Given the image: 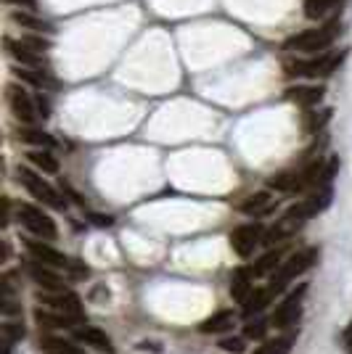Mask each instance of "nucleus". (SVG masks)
<instances>
[{"instance_id":"1a4fd4ad","label":"nucleus","mask_w":352,"mask_h":354,"mask_svg":"<svg viewBox=\"0 0 352 354\" xmlns=\"http://www.w3.org/2000/svg\"><path fill=\"white\" fill-rule=\"evenodd\" d=\"M37 301L45 304L48 310L59 312L69 320H80L82 317V307H80V296L72 291H37Z\"/></svg>"},{"instance_id":"9b49d317","label":"nucleus","mask_w":352,"mask_h":354,"mask_svg":"<svg viewBox=\"0 0 352 354\" xmlns=\"http://www.w3.org/2000/svg\"><path fill=\"white\" fill-rule=\"evenodd\" d=\"M305 294H308V283H299L292 294L286 296L279 307H276L270 323L276 325V328H289V325L297 323L299 315H302V299H305Z\"/></svg>"},{"instance_id":"7ed1b4c3","label":"nucleus","mask_w":352,"mask_h":354,"mask_svg":"<svg viewBox=\"0 0 352 354\" xmlns=\"http://www.w3.org/2000/svg\"><path fill=\"white\" fill-rule=\"evenodd\" d=\"M318 257H321V249L318 246H305V249L294 251L292 257L286 259V262H281V267L273 272V281L267 286V291L276 296L279 291L286 288V283H292L294 278H299L302 272H308L310 267L318 262Z\"/></svg>"},{"instance_id":"6e6552de","label":"nucleus","mask_w":352,"mask_h":354,"mask_svg":"<svg viewBox=\"0 0 352 354\" xmlns=\"http://www.w3.org/2000/svg\"><path fill=\"white\" fill-rule=\"evenodd\" d=\"M6 98H8V106H11V114H14L21 124H37V122H40L37 98H35L24 85L11 82V85L6 88Z\"/></svg>"},{"instance_id":"c85d7f7f","label":"nucleus","mask_w":352,"mask_h":354,"mask_svg":"<svg viewBox=\"0 0 352 354\" xmlns=\"http://www.w3.org/2000/svg\"><path fill=\"white\" fill-rule=\"evenodd\" d=\"M292 344H294V336H281L276 341H265L263 346H257L254 354H289L292 352Z\"/></svg>"},{"instance_id":"aec40b11","label":"nucleus","mask_w":352,"mask_h":354,"mask_svg":"<svg viewBox=\"0 0 352 354\" xmlns=\"http://www.w3.org/2000/svg\"><path fill=\"white\" fill-rule=\"evenodd\" d=\"M252 291H254V270L252 267H238L234 272V283H231V296L236 301H244Z\"/></svg>"},{"instance_id":"423d86ee","label":"nucleus","mask_w":352,"mask_h":354,"mask_svg":"<svg viewBox=\"0 0 352 354\" xmlns=\"http://www.w3.org/2000/svg\"><path fill=\"white\" fill-rule=\"evenodd\" d=\"M16 217L21 222V227H27L35 238L56 241V236H59V227H56L53 217L48 212H43L40 207H35V204H19L16 207Z\"/></svg>"},{"instance_id":"5701e85b","label":"nucleus","mask_w":352,"mask_h":354,"mask_svg":"<svg viewBox=\"0 0 352 354\" xmlns=\"http://www.w3.org/2000/svg\"><path fill=\"white\" fill-rule=\"evenodd\" d=\"M16 138L19 143H27V146H37V148H51L53 146V138L43 130H35V124H24L16 130Z\"/></svg>"},{"instance_id":"cd10ccee","label":"nucleus","mask_w":352,"mask_h":354,"mask_svg":"<svg viewBox=\"0 0 352 354\" xmlns=\"http://www.w3.org/2000/svg\"><path fill=\"white\" fill-rule=\"evenodd\" d=\"M281 257H283L281 249H270L267 254H263V257L254 262V267H252L254 275H270V272H276L281 267Z\"/></svg>"},{"instance_id":"a878e982","label":"nucleus","mask_w":352,"mask_h":354,"mask_svg":"<svg viewBox=\"0 0 352 354\" xmlns=\"http://www.w3.org/2000/svg\"><path fill=\"white\" fill-rule=\"evenodd\" d=\"M270 299H273V294L267 291V288H254L247 299H244V315L247 317H252L254 312H263L267 304H270Z\"/></svg>"},{"instance_id":"ddd939ff","label":"nucleus","mask_w":352,"mask_h":354,"mask_svg":"<svg viewBox=\"0 0 352 354\" xmlns=\"http://www.w3.org/2000/svg\"><path fill=\"white\" fill-rule=\"evenodd\" d=\"M11 21L21 30L32 32V35H53V24L45 21L43 16H37L35 11H24V8H14L11 11Z\"/></svg>"},{"instance_id":"412c9836","label":"nucleus","mask_w":352,"mask_h":354,"mask_svg":"<svg viewBox=\"0 0 352 354\" xmlns=\"http://www.w3.org/2000/svg\"><path fill=\"white\" fill-rule=\"evenodd\" d=\"M342 3L344 0H305V16L313 19V21H323V19H328V16L334 14L337 8H342Z\"/></svg>"},{"instance_id":"72a5a7b5","label":"nucleus","mask_w":352,"mask_h":354,"mask_svg":"<svg viewBox=\"0 0 352 354\" xmlns=\"http://www.w3.org/2000/svg\"><path fill=\"white\" fill-rule=\"evenodd\" d=\"M8 6H16V8H24V11H35L37 8V0H6Z\"/></svg>"},{"instance_id":"393cba45","label":"nucleus","mask_w":352,"mask_h":354,"mask_svg":"<svg viewBox=\"0 0 352 354\" xmlns=\"http://www.w3.org/2000/svg\"><path fill=\"white\" fill-rule=\"evenodd\" d=\"M40 349H43V354H82V349H77L72 341L56 339V336H43Z\"/></svg>"},{"instance_id":"39448f33","label":"nucleus","mask_w":352,"mask_h":354,"mask_svg":"<svg viewBox=\"0 0 352 354\" xmlns=\"http://www.w3.org/2000/svg\"><path fill=\"white\" fill-rule=\"evenodd\" d=\"M27 254L35 262H43V265L59 270V272H72V275H80V278L88 275V267L80 265L77 259H69L67 254H61L59 249H53L45 241H27Z\"/></svg>"},{"instance_id":"4468645a","label":"nucleus","mask_w":352,"mask_h":354,"mask_svg":"<svg viewBox=\"0 0 352 354\" xmlns=\"http://www.w3.org/2000/svg\"><path fill=\"white\" fill-rule=\"evenodd\" d=\"M27 272H30V278L37 283V286H43L45 291H64L59 270H53V267L43 265V262H35V259H30Z\"/></svg>"},{"instance_id":"f03ea898","label":"nucleus","mask_w":352,"mask_h":354,"mask_svg":"<svg viewBox=\"0 0 352 354\" xmlns=\"http://www.w3.org/2000/svg\"><path fill=\"white\" fill-rule=\"evenodd\" d=\"M344 61V50H326L310 59H294L283 64V74L286 77H302V80H318V77H331L342 66Z\"/></svg>"},{"instance_id":"a211bd4d","label":"nucleus","mask_w":352,"mask_h":354,"mask_svg":"<svg viewBox=\"0 0 352 354\" xmlns=\"http://www.w3.org/2000/svg\"><path fill=\"white\" fill-rule=\"evenodd\" d=\"M286 101L297 106H315L323 101V88L321 85H294V88H286Z\"/></svg>"},{"instance_id":"f704fd0d","label":"nucleus","mask_w":352,"mask_h":354,"mask_svg":"<svg viewBox=\"0 0 352 354\" xmlns=\"http://www.w3.org/2000/svg\"><path fill=\"white\" fill-rule=\"evenodd\" d=\"M344 346H347V354H352V325L344 330Z\"/></svg>"},{"instance_id":"f8f14e48","label":"nucleus","mask_w":352,"mask_h":354,"mask_svg":"<svg viewBox=\"0 0 352 354\" xmlns=\"http://www.w3.org/2000/svg\"><path fill=\"white\" fill-rule=\"evenodd\" d=\"M263 238H265L263 225L260 222H247V225H238L234 233H231V246H234V251L238 257L247 259L263 243Z\"/></svg>"},{"instance_id":"6ab92c4d","label":"nucleus","mask_w":352,"mask_h":354,"mask_svg":"<svg viewBox=\"0 0 352 354\" xmlns=\"http://www.w3.org/2000/svg\"><path fill=\"white\" fill-rule=\"evenodd\" d=\"M74 336H77V341H85L88 346H93V349H98V352H106V354L114 352V346H112V341H109V336H106L103 330H98V328H93V325H85V328H77V330H74Z\"/></svg>"},{"instance_id":"0eeeda50","label":"nucleus","mask_w":352,"mask_h":354,"mask_svg":"<svg viewBox=\"0 0 352 354\" xmlns=\"http://www.w3.org/2000/svg\"><path fill=\"white\" fill-rule=\"evenodd\" d=\"M16 175H19V183L27 188V193H30L32 198H37L40 204H45V207H51V209L67 207V201H61L59 191H56L45 177L37 175L35 169H30V167H19Z\"/></svg>"},{"instance_id":"2f4dec72","label":"nucleus","mask_w":352,"mask_h":354,"mask_svg":"<svg viewBox=\"0 0 352 354\" xmlns=\"http://www.w3.org/2000/svg\"><path fill=\"white\" fill-rule=\"evenodd\" d=\"M265 330H267V323H265V320H254V323H249L244 328V336H247V339H263Z\"/></svg>"},{"instance_id":"2eb2a0df","label":"nucleus","mask_w":352,"mask_h":354,"mask_svg":"<svg viewBox=\"0 0 352 354\" xmlns=\"http://www.w3.org/2000/svg\"><path fill=\"white\" fill-rule=\"evenodd\" d=\"M267 185L279 193H302L305 191V183H302V169H286L279 172L267 180Z\"/></svg>"},{"instance_id":"c756f323","label":"nucleus","mask_w":352,"mask_h":354,"mask_svg":"<svg viewBox=\"0 0 352 354\" xmlns=\"http://www.w3.org/2000/svg\"><path fill=\"white\" fill-rule=\"evenodd\" d=\"M24 339V325L21 323H6L3 325V349L11 352L16 341Z\"/></svg>"},{"instance_id":"dca6fc26","label":"nucleus","mask_w":352,"mask_h":354,"mask_svg":"<svg viewBox=\"0 0 352 354\" xmlns=\"http://www.w3.org/2000/svg\"><path fill=\"white\" fill-rule=\"evenodd\" d=\"M273 209H276V198L267 191L252 193L249 198L241 204V212H244L247 217H265V214H270Z\"/></svg>"},{"instance_id":"f257e3e1","label":"nucleus","mask_w":352,"mask_h":354,"mask_svg":"<svg viewBox=\"0 0 352 354\" xmlns=\"http://www.w3.org/2000/svg\"><path fill=\"white\" fill-rule=\"evenodd\" d=\"M339 32H342V24L337 19H331V21H326L315 30H305L299 35L286 37L281 50H286L292 56H318V53H326L331 45L337 43Z\"/></svg>"},{"instance_id":"20e7f679","label":"nucleus","mask_w":352,"mask_h":354,"mask_svg":"<svg viewBox=\"0 0 352 354\" xmlns=\"http://www.w3.org/2000/svg\"><path fill=\"white\" fill-rule=\"evenodd\" d=\"M308 217H313V214H310V209H308L305 201H299V204L289 207L283 214H281L279 220H276V225H273L270 230H265L263 243L265 246H276V243H281V241L292 238L294 233L308 222Z\"/></svg>"},{"instance_id":"b1692460","label":"nucleus","mask_w":352,"mask_h":354,"mask_svg":"<svg viewBox=\"0 0 352 354\" xmlns=\"http://www.w3.org/2000/svg\"><path fill=\"white\" fill-rule=\"evenodd\" d=\"M236 315L231 310H222V312H215L212 317H206L204 323L199 325V330L202 333H220V330H228L231 325H234Z\"/></svg>"},{"instance_id":"473e14b6","label":"nucleus","mask_w":352,"mask_h":354,"mask_svg":"<svg viewBox=\"0 0 352 354\" xmlns=\"http://www.w3.org/2000/svg\"><path fill=\"white\" fill-rule=\"evenodd\" d=\"M220 349L222 352H228V354H241L247 346H244V339H222Z\"/></svg>"},{"instance_id":"4be33fe9","label":"nucleus","mask_w":352,"mask_h":354,"mask_svg":"<svg viewBox=\"0 0 352 354\" xmlns=\"http://www.w3.org/2000/svg\"><path fill=\"white\" fill-rule=\"evenodd\" d=\"M27 159H30L32 167H37L40 172H45V175H56L61 167H59V159L48 151V148H35V151H30L27 153Z\"/></svg>"},{"instance_id":"9d476101","label":"nucleus","mask_w":352,"mask_h":354,"mask_svg":"<svg viewBox=\"0 0 352 354\" xmlns=\"http://www.w3.org/2000/svg\"><path fill=\"white\" fill-rule=\"evenodd\" d=\"M6 53L16 61V66H27V69H43L51 72V64L45 59V53L35 50L32 45H27L21 37H6Z\"/></svg>"},{"instance_id":"bb28decb","label":"nucleus","mask_w":352,"mask_h":354,"mask_svg":"<svg viewBox=\"0 0 352 354\" xmlns=\"http://www.w3.org/2000/svg\"><path fill=\"white\" fill-rule=\"evenodd\" d=\"M35 323L40 325V328H69L74 320L64 317V315H59V312L48 310V307H43V310H35Z\"/></svg>"},{"instance_id":"f3484780","label":"nucleus","mask_w":352,"mask_h":354,"mask_svg":"<svg viewBox=\"0 0 352 354\" xmlns=\"http://www.w3.org/2000/svg\"><path fill=\"white\" fill-rule=\"evenodd\" d=\"M14 77L19 82H30L32 88L37 90H48V88H56V80L51 72H43V69H27V66H14L11 69Z\"/></svg>"},{"instance_id":"7c9ffc66","label":"nucleus","mask_w":352,"mask_h":354,"mask_svg":"<svg viewBox=\"0 0 352 354\" xmlns=\"http://www.w3.org/2000/svg\"><path fill=\"white\" fill-rule=\"evenodd\" d=\"M331 119V109H323L321 114H315V111H310L308 119H305V130L308 133H318V130H323V124Z\"/></svg>"}]
</instances>
